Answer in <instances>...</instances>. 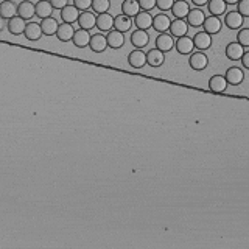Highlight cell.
<instances>
[{
  "label": "cell",
  "mask_w": 249,
  "mask_h": 249,
  "mask_svg": "<svg viewBox=\"0 0 249 249\" xmlns=\"http://www.w3.org/2000/svg\"><path fill=\"white\" fill-rule=\"evenodd\" d=\"M78 25L79 28H83V30H87L91 31L92 28L95 27V24H97V14H95L93 11H81L78 16Z\"/></svg>",
  "instance_id": "obj_1"
},
{
  "label": "cell",
  "mask_w": 249,
  "mask_h": 249,
  "mask_svg": "<svg viewBox=\"0 0 249 249\" xmlns=\"http://www.w3.org/2000/svg\"><path fill=\"white\" fill-rule=\"evenodd\" d=\"M188 64H190V67H192L193 70L201 72V70H204L209 65V58H207V55L204 53V52H195V53L190 55Z\"/></svg>",
  "instance_id": "obj_2"
},
{
  "label": "cell",
  "mask_w": 249,
  "mask_h": 249,
  "mask_svg": "<svg viewBox=\"0 0 249 249\" xmlns=\"http://www.w3.org/2000/svg\"><path fill=\"white\" fill-rule=\"evenodd\" d=\"M243 22H245V17L241 16L238 11H229L226 13L224 16V24L228 28H231V30H238V28L243 27Z\"/></svg>",
  "instance_id": "obj_3"
},
{
  "label": "cell",
  "mask_w": 249,
  "mask_h": 249,
  "mask_svg": "<svg viewBox=\"0 0 249 249\" xmlns=\"http://www.w3.org/2000/svg\"><path fill=\"white\" fill-rule=\"evenodd\" d=\"M221 27H223L221 19H219L218 16H212V14L209 17H206V20H204V24H202L204 31L209 33L210 36H214V34L221 31Z\"/></svg>",
  "instance_id": "obj_4"
},
{
  "label": "cell",
  "mask_w": 249,
  "mask_h": 249,
  "mask_svg": "<svg viewBox=\"0 0 249 249\" xmlns=\"http://www.w3.org/2000/svg\"><path fill=\"white\" fill-rule=\"evenodd\" d=\"M174 47V38L168 33H159V36L156 38V48L160 50V52H170Z\"/></svg>",
  "instance_id": "obj_5"
},
{
  "label": "cell",
  "mask_w": 249,
  "mask_h": 249,
  "mask_svg": "<svg viewBox=\"0 0 249 249\" xmlns=\"http://www.w3.org/2000/svg\"><path fill=\"white\" fill-rule=\"evenodd\" d=\"M128 62L131 67L134 69H142L143 65H146V53L142 48H136L129 53L128 56Z\"/></svg>",
  "instance_id": "obj_6"
},
{
  "label": "cell",
  "mask_w": 249,
  "mask_h": 249,
  "mask_svg": "<svg viewBox=\"0 0 249 249\" xmlns=\"http://www.w3.org/2000/svg\"><path fill=\"white\" fill-rule=\"evenodd\" d=\"M134 25L139 30H148L153 27V16L150 11H139L134 16Z\"/></svg>",
  "instance_id": "obj_7"
},
{
  "label": "cell",
  "mask_w": 249,
  "mask_h": 249,
  "mask_svg": "<svg viewBox=\"0 0 249 249\" xmlns=\"http://www.w3.org/2000/svg\"><path fill=\"white\" fill-rule=\"evenodd\" d=\"M188 33V24L184 19H174L170 25V34L173 38H182Z\"/></svg>",
  "instance_id": "obj_8"
},
{
  "label": "cell",
  "mask_w": 249,
  "mask_h": 249,
  "mask_svg": "<svg viewBox=\"0 0 249 249\" xmlns=\"http://www.w3.org/2000/svg\"><path fill=\"white\" fill-rule=\"evenodd\" d=\"M226 81H228V84H232V86H238L243 83L245 79V72L241 70L240 67H229L228 70H226Z\"/></svg>",
  "instance_id": "obj_9"
},
{
  "label": "cell",
  "mask_w": 249,
  "mask_h": 249,
  "mask_svg": "<svg viewBox=\"0 0 249 249\" xmlns=\"http://www.w3.org/2000/svg\"><path fill=\"white\" fill-rule=\"evenodd\" d=\"M165 62V53L157 48H151L146 52V64L151 67H160Z\"/></svg>",
  "instance_id": "obj_10"
},
{
  "label": "cell",
  "mask_w": 249,
  "mask_h": 249,
  "mask_svg": "<svg viewBox=\"0 0 249 249\" xmlns=\"http://www.w3.org/2000/svg\"><path fill=\"white\" fill-rule=\"evenodd\" d=\"M89 47H91L92 52H95V53H103L105 50L108 48V41H106V36H103L101 33H97V34L91 36Z\"/></svg>",
  "instance_id": "obj_11"
},
{
  "label": "cell",
  "mask_w": 249,
  "mask_h": 249,
  "mask_svg": "<svg viewBox=\"0 0 249 249\" xmlns=\"http://www.w3.org/2000/svg\"><path fill=\"white\" fill-rule=\"evenodd\" d=\"M176 50L181 55H192L195 50V44H193V38H188V36H182V38H178L176 41Z\"/></svg>",
  "instance_id": "obj_12"
},
{
  "label": "cell",
  "mask_w": 249,
  "mask_h": 249,
  "mask_svg": "<svg viewBox=\"0 0 249 249\" xmlns=\"http://www.w3.org/2000/svg\"><path fill=\"white\" fill-rule=\"evenodd\" d=\"M204 20H206V14H204V11L200 10V8L190 10L188 14H187V24H188V27L200 28V27H202Z\"/></svg>",
  "instance_id": "obj_13"
},
{
  "label": "cell",
  "mask_w": 249,
  "mask_h": 249,
  "mask_svg": "<svg viewBox=\"0 0 249 249\" xmlns=\"http://www.w3.org/2000/svg\"><path fill=\"white\" fill-rule=\"evenodd\" d=\"M193 44H195V48L202 52V50H207L212 47V36L206 31H200L193 36Z\"/></svg>",
  "instance_id": "obj_14"
},
{
  "label": "cell",
  "mask_w": 249,
  "mask_h": 249,
  "mask_svg": "<svg viewBox=\"0 0 249 249\" xmlns=\"http://www.w3.org/2000/svg\"><path fill=\"white\" fill-rule=\"evenodd\" d=\"M170 25H171V20L165 13H160L153 17V28H155L157 33H165L167 30H170Z\"/></svg>",
  "instance_id": "obj_15"
},
{
  "label": "cell",
  "mask_w": 249,
  "mask_h": 249,
  "mask_svg": "<svg viewBox=\"0 0 249 249\" xmlns=\"http://www.w3.org/2000/svg\"><path fill=\"white\" fill-rule=\"evenodd\" d=\"M150 42V36L146 33V30H137L131 33V44L136 47V48H145L148 46Z\"/></svg>",
  "instance_id": "obj_16"
},
{
  "label": "cell",
  "mask_w": 249,
  "mask_h": 249,
  "mask_svg": "<svg viewBox=\"0 0 249 249\" xmlns=\"http://www.w3.org/2000/svg\"><path fill=\"white\" fill-rule=\"evenodd\" d=\"M25 19H22L20 16H14L11 19H8V24H6V27H8V31L14 36H20L24 34L25 31Z\"/></svg>",
  "instance_id": "obj_17"
},
{
  "label": "cell",
  "mask_w": 249,
  "mask_h": 249,
  "mask_svg": "<svg viewBox=\"0 0 249 249\" xmlns=\"http://www.w3.org/2000/svg\"><path fill=\"white\" fill-rule=\"evenodd\" d=\"M79 11L78 8H75V5H67L64 6V8L61 10V19L64 24H75V22L78 20V16H79Z\"/></svg>",
  "instance_id": "obj_18"
},
{
  "label": "cell",
  "mask_w": 249,
  "mask_h": 249,
  "mask_svg": "<svg viewBox=\"0 0 249 249\" xmlns=\"http://www.w3.org/2000/svg\"><path fill=\"white\" fill-rule=\"evenodd\" d=\"M245 52H246L245 47L238 42H231L228 44V47H226V56H228L231 61H240Z\"/></svg>",
  "instance_id": "obj_19"
},
{
  "label": "cell",
  "mask_w": 249,
  "mask_h": 249,
  "mask_svg": "<svg viewBox=\"0 0 249 249\" xmlns=\"http://www.w3.org/2000/svg\"><path fill=\"white\" fill-rule=\"evenodd\" d=\"M25 38L28 41H39L41 36L44 34L42 33V28H41V24H38V22H28V24L25 25Z\"/></svg>",
  "instance_id": "obj_20"
},
{
  "label": "cell",
  "mask_w": 249,
  "mask_h": 249,
  "mask_svg": "<svg viewBox=\"0 0 249 249\" xmlns=\"http://www.w3.org/2000/svg\"><path fill=\"white\" fill-rule=\"evenodd\" d=\"M53 6L50 5L48 0H39L38 3H34V16H38L41 19H47L52 16Z\"/></svg>",
  "instance_id": "obj_21"
},
{
  "label": "cell",
  "mask_w": 249,
  "mask_h": 249,
  "mask_svg": "<svg viewBox=\"0 0 249 249\" xmlns=\"http://www.w3.org/2000/svg\"><path fill=\"white\" fill-rule=\"evenodd\" d=\"M95 27L100 31H111L114 28V17L109 13L97 14V24H95Z\"/></svg>",
  "instance_id": "obj_22"
},
{
  "label": "cell",
  "mask_w": 249,
  "mask_h": 249,
  "mask_svg": "<svg viewBox=\"0 0 249 249\" xmlns=\"http://www.w3.org/2000/svg\"><path fill=\"white\" fill-rule=\"evenodd\" d=\"M209 89L214 93H223L228 89V81L223 75H214L209 79Z\"/></svg>",
  "instance_id": "obj_23"
},
{
  "label": "cell",
  "mask_w": 249,
  "mask_h": 249,
  "mask_svg": "<svg viewBox=\"0 0 249 249\" xmlns=\"http://www.w3.org/2000/svg\"><path fill=\"white\" fill-rule=\"evenodd\" d=\"M0 16L5 20L17 16V5L14 3L13 0H3V2L0 3Z\"/></svg>",
  "instance_id": "obj_24"
},
{
  "label": "cell",
  "mask_w": 249,
  "mask_h": 249,
  "mask_svg": "<svg viewBox=\"0 0 249 249\" xmlns=\"http://www.w3.org/2000/svg\"><path fill=\"white\" fill-rule=\"evenodd\" d=\"M131 27H133V20L126 14H119V16L114 17V30L126 33L131 30Z\"/></svg>",
  "instance_id": "obj_25"
},
{
  "label": "cell",
  "mask_w": 249,
  "mask_h": 249,
  "mask_svg": "<svg viewBox=\"0 0 249 249\" xmlns=\"http://www.w3.org/2000/svg\"><path fill=\"white\" fill-rule=\"evenodd\" d=\"M170 11L176 19H184V17H187V14L190 11V6L187 3V0H174V3H173Z\"/></svg>",
  "instance_id": "obj_26"
},
{
  "label": "cell",
  "mask_w": 249,
  "mask_h": 249,
  "mask_svg": "<svg viewBox=\"0 0 249 249\" xmlns=\"http://www.w3.org/2000/svg\"><path fill=\"white\" fill-rule=\"evenodd\" d=\"M106 41H108V47L111 48H122L124 44V34L122 31L111 30L106 34Z\"/></svg>",
  "instance_id": "obj_27"
},
{
  "label": "cell",
  "mask_w": 249,
  "mask_h": 249,
  "mask_svg": "<svg viewBox=\"0 0 249 249\" xmlns=\"http://www.w3.org/2000/svg\"><path fill=\"white\" fill-rule=\"evenodd\" d=\"M89 41H91V34L87 30H83V28L75 30V34H73V38H72V42L75 44V47H78V48L87 47L89 46Z\"/></svg>",
  "instance_id": "obj_28"
},
{
  "label": "cell",
  "mask_w": 249,
  "mask_h": 249,
  "mask_svg": "<svg viewBox=\"0 0 249 249\" xmlns=\"http://www.w3.org/2000/svg\"><path fill=\"white\" fill-rule=\"evenodd\" d=\"M17 16H20L22 19L30 20L34 16V3L30 2V0H24L17 5Z\"/></svg>",
  "instance_id": "obj_29"
},
{
  "label": "cell",
  "mask_w": 249,
  "mask_h": 249,
  "mask_svg": "<svg viewBox=\"0 0 249 249\" xmlns=\"http://www.w3.org/2000/svg\"><path fill=\"white\" fill-rule=\"evenodd\" d=\"M73 34H75V28H73L72 24H62L58 27V31H56V38L60 39L61 42H69L72 41Z\"/></svg>",
  "instance_id": "obj_30"
},
{
  "label": "cell",
  "mask_w": 249,
  "mask_h": 249,
  "mask_svg": "<svg viewBox=\"0 0 249 249\" xmlns=\"http://www.w3.org/2000/svg\"><path fill=\"white\" fill-rule=\"evenodd\" d=\"M226 8H228V3L224 0H209L207 3V10L212 16H223L226 13Z\"/></svg>",
  "instance_id": "obj_31"
},
{
  "label": "cell",
  "mask_w": 249,
  "mask_h": 249,
  "mask_svg": "<svg viewBox=\"0 0 249 249\" xmlns=\"http://www.w3.org/2000/svg\"><path fill=\"white\" fill-rule=\"evenodd\" d=\"M58 27H60V24H58V20L55 17H47V19H42L41 22V28H42V33L46 36H53L56 34L58 31Z\"/></svg>",
  "instance_id": "obj_32"
},
{
  "label": "cell",
  "mask_w": 249,
  "mask_h": 249,
  "mask_svg": "<svg viewBox=\"0 0 249 249\" xmlns=\"http://www.w3.org/2000/svg\"><path fill=\"white\" fill-rule=\"evenodd\" d=\"M122 11H123V14H126V16L134 17L136 14L140 11V6H139L137 0H124L122 3Z\"/></svg>",
  "instance_id": "obj_33"
},
{
  "label": "cell",
  "mask_w": 249,
  "mask_h": 249,
  "mask_svg": "<svg viewBox=\"0 0 249 249\" xmlns=\"http://www.w3.org/2000/svg\"><path fill=\"white\" fill-rule=\"evenodd\" d=\"M92 11L97 14H103L108 13L111 8V0H92Z\"/></svg>",
  "instance_id": "obj_34"
},
{
  "label": "cell",
  "mask_w": 249,
  "mask_h": 249,
  "mask_svg": "<svg viewBox=\"0 0 249 249\" xmlns=\"http://www.w3.org/2000/svg\"><path fill=\"white\" fill-rule=\"evenodd\" d=\"M237 42L241 44L245 48L249 47V28H241L237 34Z\"/></svg>",
  "instance_id": "obj_35"
},
{
  "label": "cell",
  "mask_w": 249,
  "mask_h": 249,
  "mask_svg": "<svg viewBox=\"0 0 249 249\" xmlns=\"http://www.w3.org/2000/svg\"><path fill=\"white\" fill-rule=\"evenodd\" d=\"M237 5H238L237 11L241 14V16H243V17H249V0H240Z\"/></svg>",
  "instance_id": "obj_36"
},
{
  "label": "cell",
  "mask_w": 249,
  "mask_h": 249,
  "mask_svg": "<svg viewBox=\"0 0 249 249\" xmlns=\"http://www.w3.org/2000/svg\"><path fill=\"white\" fill-rule=\"evenodd\" d=\"M73 5L79 11H87L92 6V0H73Z\"/></svg>",
  "instance_id": "obj_37"
},
{
  "label": "cell",
  "mask_w": 249,
  "mask_h": 249,
  "mask_svg": "<svg viewBox=\"0 0 249 249\" xmlns=\"http://www.w3.org/2000/svg\"><path fill=\"white\" fill-rule=\"evenodd\" d=\"M174 3V0H156V6L160 10V11H170L171 6Z\"/></svg>",
  "instance_id": "obj_38"
},
{
  "label": "cell",
  "mask_w": 249,
  "mask_h": 249,
  "mask_svg": "<svg viewBox=\"0 0 249 249\" xmlns=\"http://www.w3.org/2000/svg\"><path fill=\"white\" fill-rule=\"evenodd\" d=\"M142 11H151L156 6V0H137Z\"/></svg>",
  "instance_id": "obj_39"
},
{
  "label": "cell",
  "mask_w": 249,
  "mask_h": 249,
  "mask_svg": "<svg viewBox=\"0 0 249 249\" xmlns=\"http://www.w3.org/2000/svg\"><path fill=\"white\" fill-rule=\"evenodd\" d=\"M50 5L53 6V10H62L64 6H67L69 5V0H48Z\"/></svg>",
  "instance_id": "obj_40"
},
{
  "label": "cell",
  "mask_w": 249,
  "mask_h": 249,
  "mask_svg": "<svg viewBox=\"0 0 249 249\" xmlns=\"http://www.w3.org/2000/svg\"><path fill=\"white\" fill-rule=\"evenodd\" d=\"M240 61H241V64H243V67L249 70V50L243 53V56H241Z\"/></svg>",
  "instance_id": "obj_41"
},
{
  "label": "cell",
  "mask_w": 249,
  "mask_h": 249,
  "mask_svg": "<svg viewBox=\"0 0 249 249\" xmlns=\"http://www.w3.org/2000/svg\"><path fill=\"white\" fill-rule=\"evenodd\" d=\"M193 5L196 6H204V5H207L209 3V0H192Z\"/></svg>",
  "instance_id": "obj_42"
},
{
  "label": "cell",
  "mask_w": 249,
  "mask_h": 249,
  "mask_svg": "<svg viewBox=\"0 0 249 249\" xmlns=\"http://www.w3.org/2000/svg\"><path fill=\"white\" fill-rule=\"evenodd\" d=\"M5 25H6V24H5V19H3L2 16H0V31L3 30V28H5Z\"/></svg>",
  "instance_id": "obj_43"
},
{
  "label": "cell",
  "mask_w": 249,
  "mask_h": 249,
  "mask_svg": "<svg viewBox=\"0 0 249 249\" xmlns=\"http://www.w3.org/2000/svg\"><path fill=\"white\" fill-rule=\"evenodd\" d=\"M224 2L228 3V5H237L240 0H224Z\"/></svg>",
  "instance_id": "obj_44"
}]
</instances>
